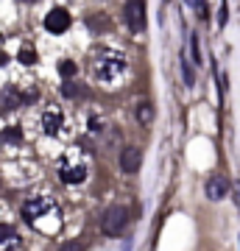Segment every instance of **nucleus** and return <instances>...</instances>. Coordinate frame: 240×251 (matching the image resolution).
Here are the masks:
<instances>
[{
  "instance_id": "obj_1",
  "label": "nucleus",
  "mask_w": 240,
  "mask_h": 251,
  "mask_svg": "<svg viewBox=\"0 0 240 251\" xmlns=\"http://www.w3.org/2000/svg\"><path fill=\"white\" fill-rule=\"evenodd\" d=\"M126 70H129V59L117 48H104V50H98L95 62H92V75L101 84H117L126 75Z\"/></svg>"
},
{
  "instance_id": "obj_2",
  "label": "nucleus",
  "mask_w": 240,
  "mask_h": 251,
  "mask_svg": "<svg viewBox=\"0 0 240 251\" xmlns=\"http://www.w3.org/2000/svg\"><path fill=\"white\" fill-rule=\"evenodd\" d=\"M56 171H59V179H62L64 184H81V181L89 176V159L84 156V151L70 148V151H64L62 156H59Z\"/></svg>"
},
{
  "instance_id": "obj_3",
  "label": "nucleus",
  "mask_w": 240,
  "mask_h": 251,
  "mask_svg": "<svg viewBox=\"0 0 240 251\" xmlns=\"http://www.w3.org/2000/svg\"><path fill=\"white\" fill-rule=\"evenodd\" d=\"M23 218H26V224L36 226V229L42 226V221L59 224V204L51 196H31L23 204Z\"/></svg>"
},
{
  "instance_id": "obj_4",
  "label": "nucleus",
  "mask_w": 240,
  "mask_h": 251,
  "mask_svg": "<svg viewBox=\"0 0 240 251\" xmlns=\"http://www.w3.org/2000/svg\"><path fill=\"white\" fill-rule=\"evenodd\" d=\"M126 226H129V209L126 206H109L104 212V218H101V232L109 234V237L123 234Z\"/></svg>"
},
{
  "instance_id": "obj_5",
  "label": "nucleus",
  "mask_w": 240,
  "mask_h": 251,
  "mask_svg": "<svg viewBox=\"0 0 240 251\" xmlns=\"http://www.w3.org/2000/svg\"><path fill=\"white\" fill-rule=\"evenodd\" d=\"M39 128L48 137H62L67 131V115L59 106H48L42 112V117H39Z\"/></svg>"
},
{
  "instance_id": "obj_6",
  "label": "nucleus",
  "mask_w": 240,
  "mask_h": 251,
  "mask_svg": "<svg viewBox=\"0 0 240 251\" xmlns=\"http://www.w3.org/2000/svg\"><path fill=\"white\" fill-rule=\"evenodd\" d=\"M123 14H126V25L132 31H142L145 28V3L142 0H129Z\"/></svg>"
},
{
  "instance_id": "obj_7",
  "label": "nucleus",
  "mask_w": 240,
  "mask_h": 251,
  "mask_svg": "<svg viewBox=\"0 0 240 251\" xmlns=\"http://www.w3.org/2000/svg\"><path fill=\"white\" fill-rule=\"evenodd\" d=\"M45 28H48L51 34H64V31L70 28V14L64 9H51L48 17H45Z\"/></svg>"
},
{
  "instance_id": "obj_8",
  "label": "nucleus",
  "mask_w": 240,
  "mask_h": 251,
  "mask_svg": "<svg viewBox=\"0 0 240 251\" xmlns=\"http://www.w3.org/2000/svg\"><path fill=\"white\" fill-rule=\"evenodd\" d=\"M140 165H142V151L140 148H134V145L123 148V153H120V168H123L126 173H137Z\"/></svg>"
},
{
  "instance_id": "obj_9",
  "label": "nucleus",
  "mask_w": 240,
  "mask_h": 251,
  "mask_svg": "<svg viewBox=\"0 0 240 251\" xmlns=\"http://www.w3.org/2000/svg\"><path fill=\"white\" fill-rule=\"evenodd\" d=\"M226 193H229V184L223 176H213L207 181V198L210 201H221V198H226Z\"/></svg>"
},
{
  "instance_id": "obj_10",
  "label": "nucleus",
  "mask_w": 240,
  "mask_h": 251,
  "mask_svg": "<svg viewBox=\"0 0 240 251\" xmlns=\"http://www.w3.org/2000/svg\"><path fill=\"white\" fill-rule=\"evenodd\" d=\"M23 103V95L17 90H3L0 92V109L3 112H9V109H17Z\"/></svg>"
},
{
  "instance_id": "obj_11",
  "label": "nucleus",
  "mask_w": 240,
  "mask_h": 251,
  "mask_svg": "<svg viewBox=\"0 0 240 251\" xmlns=\"http://www.w3.org/2000/svg\"><path fill=\"white\" fill-rule=\"evenodd\" d=\"M17 246H20V237L14 234V229L0 224V249H17Z\"/></svg>"
},
{
  "instance_id": "obj_12",
  "label": "nucleus",
  "mask_w": 240,
  "mask_h": 251,
  "mask_svg": "<svg viewBox=\"0 0 240 251\" xmlns=\"http://www.w3.org/2000/svg\"><path fill=\"white\" fill-rule=\"evenodd\" d=\"M137 120H140L142 126H148L154 120V109H151V103H140L137 106Z\"/></svg>"
},
{
  "instance_id": "obj_13",
  "label": "nucleus",
  "mask_w": 240,
  "mask_h": 251,
  "mask_svg": "<svg viewBox=\"0 0 240 251\" xmlns=\"http://www.w3.org/2000/svg\"><path fill=\"white\" fill-rule=\"evenodd\" d=\"M0 140H3V143H20V140H23V131H20V128H6V131L0 134Z\"/></svg>"
},
{
  "instance_id": "obj_14",
  "label": "nucleus",
  "mask_w": 240,
  "mask_h": 251,
  "mask_svg": "<svg viewBox=\"0 0 240 251\" xmlns=\"http://www.w3.org/2000/svg\"><path fill=\"white\" fill-rule=\"evenodd\" d=\"M182 73H185V84L193 87V84H196V75H193V67H190V62H187L185 56H182Z\"/></svg>"
},
{
  "instance_id": "obj_15",
  "label": "nucleus",
  "mask_w": 240,
  "mask_h": 251,
  "mask_svg": "<svg viewBox=\"0 0 240 251\" xmlns=\"http://www.w3.org/2000/svg\"><path fill=\"white\" fill-rule=\"evenodd\" d=\"M62 92L67 95V98H76V95H81V87H79V84H73V81H64Z\"/></svg>"
},
{
  "instance_id": "obj_16",
  "label": "nucleus",
  "mask_w": 240,
  "mask_h": 251,
  "mask_svg": "<svg viewBox=\"0 0 240 251\" xmlns=\"http://www.w3.org/2000/svg\"><path fill=\"white\" fill-rule=\"evenodd\" d=\"M190 50H193V62H201V48H198V34H190Z\"/></svg>"
},
{
  "instance_id": "obj_17",
  "label": "nucleus",
  "mask_w": 240,
  "mask_h": 251,
  "mask_svg": "<svg viewBox=\"0 0 240 251\" xmlns=\"http://www.w3.org/2000/svg\"><path fill=\"white\" fill-rule=\"evenodd\" d=\"M59 73H62L64 78H70V75H76V64H73V62H62V64H59Z\"/></svg>"
},
{
  "instance_id": "obj_18",
  "label": "nucleus",
  "mask_w": 240,
  "mask_h": 251,
  "mask_svg": "<svg viewBox=\"0 0 240 251\" xmlns=\"http://www.w3.org/2000/svg\"><path fill=\"white\" fill-rule=\"evenodd\" d=\"M20 62H23V64H34L36 62V53L26 48V50H20Z\"/></svg>"
},
{
  "instance_id": "obj_19",
  "label": "nucleus",
  "mask_w": 240,
  "mask_h": 251,
  "mask_svg": "<svg viewBox=\"0 0 240 251\" xmlns=\"http://www.w3.org/2000/svg\"><path fill=\"white\" fill-rule=\"evenodd\" d=\"M187 3H190V6H193V9L201 14V17L207 14V0H187Z\"/></svg>"
},
{
  "instance_id": "obj_20",
  "label": "nucleus",
  "mask_w": 240,
  "mask_h": 251,
  "mask_svg": "<svg viewBox=\"0 0 240 251\" xmlns=\"http://www.w3.org/2000/svg\"><path fill=\"white\" fill-rule=\"evenodd\" d=\"M235 193H238V204H240V184H238V187H235Z\"/></svg>"
}]
</instances>
